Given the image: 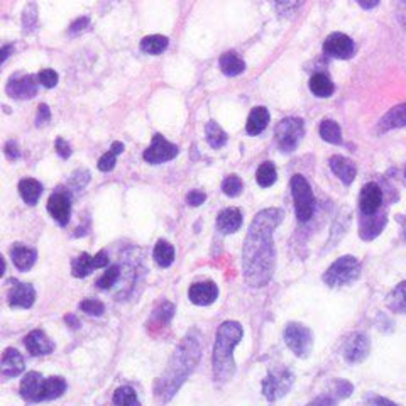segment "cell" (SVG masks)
Listing matches in <instances>:
<instances>
[{"mask_svg":"<svg viewBox=\"0 0 406 406\" xmlns=\"http://www.w3.org/2000/svg\"><path fill=\"white\" fill-rule=\"evenodd\" d=\"M222 191L227 196H231V198H234V196H239L242 191V180L237 175L227 176L222 183Z\"/></svg>","mask_w":406,"mask_h":406,"instance_id":"obj_38","label":"cell"},{"mask_svg":"<svg viewBox=\"0 0 406 406\" xmlns=\"http://www.w3.org/2000/svg\"><path fill=\"white\" fill-rule=\"evenodd\" d=\"M176 154H178V147L166 141L161 134H156L151 146L144 151V159L151 165H161L175 159Z\"/></svg>","mask_w":406,"mask_h":406,"instance_id":"obj_9","label":"cell"},{"mask_svg":"<svg viewBox=\"0 0 406 406\" xmlns=\"http://www.w3.org/2000/svg\"><path fill=\"white\" fill-rule=\"evenodd\" d=\"M369 347H371V344H369L367 335L354 334L347 339L346 346H344V358L349 364L363 363L367 358Z\"/></svg>","mask_w":406,"mask_h":406,"instance_id":"obj_12","label":"cell"},{"mask_svg":"<svg viewBox=\"0 0 406 406\" xmlns=\"http://www.w3.org/2000/svg\"><path fill=\"white\" fill-rule=\"evenodd\" d=\"M188 297H190V302L195 303V305L208 306L219 298V288H217L213 281L195 283L188 290Z\"/></svg>","mask_w":406,"mask_h":406,"instance_id":"obj_14","label":"cell"},{"mask_svg":"<svg viewBox=\"0 0 406 406\" xmlns=\"http://www.w3.org/2000/svg\"><path fill=\"white\" fill-rule=\"evenodd\" d=\"M291 384H293V374L288 369H274L262 381V393L268 400L274 401L285 396L290 391Z\"/></svg>","mask_w":406,"mask_h":406,"instance_id":"obj_7","label":"cell"},{"mask_svg":"<svg viewBox=\"0 0 406 406\" xmlns=\"http://www.w3.org/2000/svg\"><path fill=\"white\" fill-rule=\"evenodd\" d=\"M67 391V381L61 376L48 377L44 383V400H55Z\"/></svg>","mask_w":406,"mask_h":406,"instance_id":"obj_34","label":"cell"},{"mask_svg":"<svg viewBox=\"0 0 406 406\" xmlns=\"http://www.w3.org/2000/svg\"><path fill=\"white\" fill-rule=\"evenodd\" d=\"M283 220L280 208H266L254 217L244 244V276L254 288L268 285L274 269L273 232Z\"/></svg>","mask_w":406,"mask_h":406,"instance_id":"obj_1","label":"cell"},{"mask_svg":"<svg viewBox=\"0 0 406 406\" xmlns=\"http://www.w3.org/2000/svg\"><path fill=\"white\" fill-rule=\"evenodd\" d=\"M323 53L335 60H349L354 56L356 44L344 32H334L323 43Z\"/></svg>","mask_w":406,"mask_h":406,"instance_id":"obj_8","label":"cell"},{"mask_svg":"<svg viewBox=\"0 0 406 406\" xmlns=\"http://www.w3.org/2000/svg\"><path fill=\"white\" fill-rule=\"evenodd\" d=\"M401 18L406 19V0H401Z\"/></svg>","mask_w":406,"mask_h":406,"instance_id":"obj_56","label":"cell"},{"mask_svg":"<svg viewBox=\"0 0 406 406\" xmlns=\"http://www.w3.org/2000/svg\"><path fill=\"white\" fill-rule=\"evenodd\" d=\"M384 224H386V217L384 215H371V217H363V222H360V237L366 241L374 239L376 236H379L383 231Z\"/></svg>","mask_w":406,"mask_h":406,"instance_id":"obj_25","label":"cell"},{"mask_svg":"<svg viewBox=\"0 0 406 406\" xmlns=\"http://www.w3.org/2000/svg\"><path fill=\"white\" fill-rule=\"evenodd\" d=\"M88 22L90 20L87 18H80L78 20H75V22L72 24V27H69V31L72 32H80V31H83L85 27L88 26Z\"/></svg>","mask_w":406,"mask_h":406,"instance_id":"obj_50","label":"cell"},{"mask_svg":"<svg viewBox=\"0 0 406 406\" xmlns=\"http://www.w3.org/2000/svg\"><path fill=\"white\" fill-rule=\"evenodd\" d=\"M154 261L159 268H170L175 261V248L168 241H158L154 248Z\"/></svg>","mask_w":406,"mask_h":406,"instance_id":"obj_28","label":"cell"},{"mask_svg":"<svg viewBox=\"0 0 406 406\" xmlns=\"http://www.w3.org/2000/svg\"><path fill=\"white\" fill-rule=\"evenodd\" d=\"M285 342L295 356L306 358L313 346V337H311L310 329H306L302 323H290L285 330Z\"/></svg>","mask_w":406,"mask_h":406,"instance_id":"obj_6","label":"cell"},{"mask_svg":"<svg viewBox=\"0 0 406 406\" xmlns=\"http://www.w3.org/2000/svg\"><path fill=\"white\" fill-rule=\"evenodd\" d=\"M110 149H112L114 153H116V154H122V153H124V149H126V147H124V144H122V142L116 141V142H114L112 146H110Z\"/></svg>","mask_w":406,"mask_h":406,"instance_id":"obj_55","label":"cell"},{"mask_svg":"<svg viewBox=\"0 0 406 406\" xmlns=\"http://www.w3.org/2000/svg\"><path fill=\"white\" fill-rule=\"evenodd\" d=\"M55 147H56V153L60 154V158H63V159H68L69 156H72V146L68 144L67 141H65V139H56V144H55Z\"/></svg>","mask_w":406,"mask_h":406,"instance_id":"obj_48","label":"cell"},{"mask_svg":"<svg viewBox=\"0 0 406 406\" xmlns=\"http://www.w3.org/2000/svg\"><path fill=\"white\" fill-rule=\"evenodd\" d=\"M119 274H121V271H119V266H109L104 274H102L100 278H98L97 281V286L100 290H109L112 288L114 285H116L117 280H119Z\"/></svg>","mask_w":406,"mask_h":406,"instance_id":"obj_37","label":"cell"},{"mask_svg":"<svg viewBox=\"0 0 406 406\" xmlns=\"http://www.w3.org/2000/svg\"><path fill=\"white\" fill-rule=\"evenodd\" d=\"M291 195H293V202H295V213H297V219L300 220L302 224L309 222L311 220L315 213V195L311 191L310 183L306 182L305 176L302 175H295L291 178Z\"/></svg>","mask_w":406,"mask_h":406,"instance_id":"obj_3","label":"cell"},{"mask_svg":"<svg viewBox=\"0 0 406 406\" xmlns=\"http://www.w3.org/2000/svg\"><path fill=\"white\" fill-rule=\"evenodd\" d=\"M114 403L116 405H129V406H137L139 400L135 391L130 386H122L114 393Z\"/></svg>","mask_w":406,"mask_h":406,"instance_id":"obj_36","label":"cell"},{"mask_svg":"<svg viewBox=\"0 0 406 406\" xmlns=\"http://www.w3.org/2000/svg\"><path fill=\"white\" fill-rule=\"evenodd\" d=\"M49 121H51V110H49V107L46 104L39 105L38 107V117H36V126L38 127L46 126Z\"/></svg>","mask_w":406,"mask_h":406,"instance_id":"obj_45","label":"cell"},{"mask_svg":"<svg viewBox=\"0 0 406 406\" xmlns=\"http://www.w3.org/2000/svg\"><path fill=\"white\" fill-rule=\"evenodd\" d=\"M386 305L391 311L406 313V281L400 283V285L388 295Z\"/></svg>","mask_w":406,"mask_h":406,"instance_id":"obj_29","label":"cell"},{"mask_svg":"<svg viewBox=\"0 0 406 406\" xmlns=\"http://www.w3.org/2000/svg\"><path fill=\"white\" fill-rule=\"evenodd\" d=\"M244 330L241 323L224 322L217 332L215 346H213V374L220 383H225L236 372L234 363V349L241 342Z\"/></svg>","mask_w":406,"mask_h":406,"instance_id":"obj_2","label":"cell"},{"mask_svg":"<svg viewBox=\"0 0 406 406\" xmlns=\"http://www.w3.org/2000/svg\"><path fill=\"white\" fill-rule=\"evenodd\" d=\"M352 384L351 383H347V381H344V379H339V381H335V388H334V393L337 395L339 398H346L349 396L352 393Z\"/></svg>","mask_w":406,"mask_h":406,"instance_id":"obj_46","label":"cell"},{"mask_svg":"<svg viewBox=\"0 0 406 406\" xmlns=\"http://www.w3.org/2000/svg\"><path fill=\"white\" fill-rule=\"evenodd\" d=\"M93 269H97L95 259H93V256H90V254L87 252L80 254V256H78L72 264L73 276L75 278H87Z\"/></svg>","mask_w":406,"mask_h":406,"instance_id":"obj_30","label":"cell"},{"mask_svg":"<svg viewBox=\"0 0 406 406\" xmlns=\"http://www.w3.org/2000/svg\"><path fill=\"white\" fill-rule=\"evenodd\" d=\"M24 344H26L27 352L31 356H46L55 351V344L43 330H32L31 334L26 335Z\"/></svg>","mask_w":406,"mask_h":406,"instance_id":"obj_17","label":"cell"},{"mask_svg":"<svg viewBox=\"0 0 406 406\" xmlns=\"http://www.w3.org/2000/svg\"><path fill=\"white\" fill-rule=\"evenodd\" d=\"M205 135H207L208 144H210L213 149H219V147L225 146V142H227V134L224 133L222 127L213 121L208 122L207 127H205Z\"/></svg>","mask_w":406,"mask_h":406,"instance_id":"obj_33","label":"cell"},{"mask_svg":"<svg viewBox=\"0 0 406 406\" xmlns=\"http://www.w3.org/2000/svg\"><path fill=\"white\" fill-rule=\"evenodd\" d=\"M403 236H405V239H406V220H403Z\"/></svg>","mask_w":406,"mask_h":406,"instance_id":"obj_57","label":"cell"},{"mask_svg":"<svg viewBox=\"0 0 406 406\" xmlns=\"http://www.w3.org/2000/svg\"><path fill=\"white\" fill-rule=\"evenodd\" d=\"M19 194L27 205H36L43 195V184L34 178H26L19 183Z\"/></svg>","mask_w":406,"mask_h":406,"instance_id":"obj_26","label":"cell"},{"mask_svg":"<svg viewBox=\"0 0 406 406\" xmlns=\"http://www.w3.org/2000/svg\"><path fill=\"white\" fill-rule=\"evenodd\" d=\"M276 180H278L276 166H274L271 161H264L259 168H257L256 182H257V184H259L261 188L273 187V184L276 183Z\"/></svg>","mask_w":406,"mask_h":406,"instance_id":"obj_31","label":"cell"},{"mask_svg":"<svg viewBox=\"0 0 406 406\" xmlns=\"http://www.w3.org/2000/svg\"><path fill=\"white\" fill-rule=\"evenodd\" d=\"M242 213L237 208H225L217 219V227L222 234H234L241 229Z\"/></svg>","mask_w":406,"mask_h":406,"instance_id":"obj_22","label":"cell"},{"mask_svg":"<svg viewBox=\"0 0 406 406\" xmlns=\"http://www.w3.org/2000/svg\"><path fill=\"white\" fill-rule=\"evenodd\" d=\"M205 200H207V195L200 190H194L187 195V202L188 205H191V207H198V205H202Z\"/></svg>","mask_w":406,"mask_h":406,"instance_id":"obj_47","label":"cell"},{"mask_svg":"<svg viewBox=\"0 0 406 406\" xmlns=\"http://www.w3.org/2000/svg\"><path fill=\"white\" fill-rule=\"evenodd\" d=\"M379 2H381V0H358L359 6L363 7V9H366V11L374 9V7L379 6Z\"/></svg>","mask_w":406,"mask_h":406,"instance_id":"obj_51","label":"cell"},{"mask_svg":"<svg viewBox=\"0 0 406 406\" xmlns=\"http://www.w3.org/2000/svg\"><path fill=\"white\" fill-rule=\"evenodd\" d=\"M80 310L85 311L87 315H93V317H100V315H104L105 306H104V303H102V302L93 300V298H88V300H83V302L80 303Z\"/></svg>","mask_w":406,"mask_h":406,"instance_id":"obj_39","label":"cell"},{"mask_svg":"<svg viewBox=\"0 0 406 406\" xmlns=\"http://www.w3.org/2000/svg\"><path fill=\"white\" fill-rule=\"evenodd\" d=\"M36 20H38V14H36V6L34 4H31V6H27L26 11H24V18H22L24 29L31 31L32 27L36 26Z\"/></svg>","mask_w":406,"mask_h":406,"instance_id":"obj_44","label":"cell"},{"mask_svg":"<svg viewBox=\"0 0 406 406\" xmlns=\"http://www.w3.org/2000/svg\"><path fill=\"white\" fill-rule=\"evenodd\" d=\"M369 403H374V405H395L393 401L389 400H384V398H369Z\"/></svg>","mask_w":406,"mask_h":406,"instance_id":"obj_53","label":"cell"},{"mask_svg":"<svg viewBox=\"0 0 406 406\" xmlns=\"http://www.w3.org/2000/svg\"><path fill=\"white\" fill-rule=\"evenodd\" d=\"M0 371L6 377H15L24 371V359L18 349H7L2 356Z\"/></svg>","mask_w":406,"mask_h":406,"instance_id":"obj_19","label":"cell"},{"mask_svg":"<svg viewBox=\"0 0 406 406\" xmlns=\"http://www.w3.org/2000/svg\"><path fill=\"white\" fill-rule=\"evenodd\" d=\"M166 48H168V38H165V36L159 34L147 36V38L141 41V49L147 53V55H161Z\"/></svg>","mask_w":406,"mask_h":406,"instance_id":"obj_35","label":"cell"},{"mask_svg":"<svg viewBox=\"0 0 406 406\" xmlns=\"http://www.w3.org/2000/svg\"><path fill=\"white\" fill-rule=\"evenodd\" d=\"M12 51H14V46H9V44L2 48V51H0V55H2V63H4V61H6L7 58H9V55H11Z\"/></svg>","mask_w":406,"mask_h":406,"instance_id":"obj_54","label":"cell"},{"mask_svg":"<svg viewBox=\"0 0 406 406\" xmlns=\"http://www.w3.org/2000/svg\"><path fill=\"white\" fill-rule=\"evenodd\" d=\"M36 300V291L29 283L14 281L9 291V305L12 309H31Z\"/></svg>","mask_w":406,"mask_h":406,"instance_id":"obj_15","label":"cell"},{"mask_svg":"<svg viewBox=\"0 0 406 406\" xmlns=\"http://www.w3.org/2000/svg\"><path fill=\"white\" fill-rule=\"evenodd\" d=\"M48 212L61 227H65L69 222V217H72V196H69L68 190L58 188L55 194L49 196Z\"/></svg>","mask_w":406,"mask_h":406,"instance_id":"obj_10","label":"cell"},{"mask_svg":"<svg viewBox=\"0 0 406 406\" xmlns=\"http://www.w3.org/2000/svg\"><path fill=\"white\" fill-rule=\"evenodd\" d=\"M360 274V262L354 256L339 257L323 274V281L329 286H344L356 281Z\"/></svg>","mask_w":406,"mask_h":406,"instance_id":"obj_4","label":"cell"},{"mask_svg":"<svg viewBox=\"0 0 406 406\" xmlns=\"http://www.w3.org/2000/svg\"><path fill=\"white\" fill-rule=\"evenodd\" d=\"M405 126H406V104L393 107V109L384 114L383 119L379 121L381 133H386V130H393Z\"/></svg>","mask_w":406,"mask_h":406,"instance_id":"obj_21","label":"cell"},{"mask_svg":"<svg viewBox=\"0 0 406 406\" xmlns=\"http://www.w3.org/2000/svg\"><path fill=\"white\" fill-rule=\"evenodd\" d=\"M90 182V173L87 170H76L75 173L69 176V187L73 190H83Z\"/></svg>","mask_w":406,"mask_h":406,"instance_id":"obj_40","label":"cell"},{"mask_svg":"<svg viewBox=\"0 0 406 406\" xmlns=\"http://www.w3.org/2000/svg\"><path fill=\"white\" fill-rule=\"evenodd\" d=\"M276 142L278 147L283 153H291L298 147L302 142L303 134H305V126H303L302 119L297 117H288L283 119L280 124L276 126Z\"/></svg>","mask_w":406,"mask_h":406,"instance_id":"obj_5","label":"cell"},{"mask_svg":"<svg viewBox=\"0 0 406 406\" xmlns=\"http://www.w3.org/2000/svg\"><path fill=\"white\" fill-rule=\"evenodd\" d=\"M269 122V112L266 107H256L252 112L249 114L248 124H245V130L249 135H259L262 130L268 127Z\"/></svg>","mask_w":406,"mask_h":406,"instance_id":"obj_23","label":"cell"},{"mask_svg":"<svg viewBox=\"0 0 406 406\" xmlns=\"http://www.w3.org/2000/svg\"><path fill=\"white\" fill-rule=\"evenodd\" d=\"M220 69H222L227 76H237L245 69V63L236 53H224V55L220 56Z\"/></svg>","mask_w":406,"mask_h":406,"instance_id":"obj_27","label":"cell"},{"mask_svg":"<svg viewBox=\"0 0 406 406\" xmlns=\"http://www.w3.org/2000/svg\"><path fill=\"white\" fill-rule=\"evenodd\" d=\"M44 379L39 372H27L20 381V396L27 401H44Z\"/></svg>","mask_w":406,"mask_h":406,"instance_id":"obj_13","label":"cell"},{"mask_svg":"<svg viewBox=\"0 0 406 406\" xmlns=\"http://www.w3.org/2000/svg\"><path fill=\"white\" fill-rule=\"evenodd\" d=\"M310 90L315 97L329 98L335 92V85L325 73H315L310 78Z\"/></svg>","mask_w":406,"mask_h":406,"instance_id":"obj_24","label":"cell"},{"mask_svg":"<svg viewBox=\"0 0 406 406\" xmlns=\"http://www.w3.org/2000/svg\"><path fill=\"white\" fill-rule=\"evenodd\" d=\"M330 170L334 171V175L342 182L344 184H351L356 180L358 175V168L351 159L344 158V156H332L330 161Z\"/></svg>","mask_w":406,"mask_h":406,"instance_id":"obj_18","label":"cell"},{"mask_svg":"<svg viewBox=\"0 0 406 406\" xmlns=\"http://www.w3.org/2000/svg\"><path fill=\"white\" fill-rule=\"evenodd\" d=\"M4 153H6V156L9 159H19L20 158V151H19V146H18V142L15 141H9L6 144V149H4Z\"/></svg>","mask_w":406,"mask_h":406,"instance_id":"obj_49","label":"cell"},{"mask_svg":"<svg viewBox=\"0 0 406 406\" xmlns=\"http://www.w3.org/2000/svg\"><path fill=\"white\" fill-rule=\"evenodd\" d=\"M320 135H322L323 141L330 142V144H342V130L340 126L335 121H323L320 124Z\"/></svg>","mask_w":406,"mask_h":406,"instance_id":"obj_32","label":"cell"},{"mask_svg":"<svg viewBox=\"0 0 406 406\" xmlns=\"http://www.w3.org/2000/svg\"><path fill=\"white\" fill-rule=\"evenodd\" d=\"M117 156L114 153L112 149L109 151V153H105L104 156H102L100 159H98V170L100 171H104V173H109V171H112L114 170V166H116V161H117Z\"/></svg>","mask_w":406,"mask_h":406,"instance_id":"obj_43","label":"cell"},{"mask_svg":"<svg viewBox=\"0 0 406 406\" xmlns=\"http://www.w3.org/2000/svg\"><path fill=\"white\" fill-rule=\"evenodd\" d=\"M7 93H9L12 98H19V100L32 98L38 93V81H36V78L32 75L12 78L9 85H7Z\"/></svg>","mask_w":406,"mask_h":406,"instance_id":"obj_16","label":"cell"},{"mask_svg":"<svg viewBox=\"0 0 406 406\" xmlns=\"http://www.w3.org/2000/svg\"><path fill=\"white\" fill-rule=\"evenodd\" d=\"M39 83L46 88H53L58 85V73L55 69H43L38 75Z\"/></svg>","mask_w":406,"mask_h":406,"instance_id":"obj_42","label":"cell"},{"mask_svg":"<svg viewBox=\"0 0 406 406\" xmlns=\"http://www.w3.org/2000/svg\"><path fill=\"white\" fill-rule=\"evenodd\" d=\"M65 322H67L72 329H78V327H80V322H78L75 315H67V317H65Z\"/></svg>","mask_w":406,"mask_h":406,"instance_id":"obj_52","label":"cell"},{"mask_svg":"<svg viewBox=\"0 0 406 406\" xmlns=\"http://www.w3.org/2000/svg\"><path fill=\"white\" fill-rule=\"evenodd\" d=\"M305 4V0H276V9L281 15H290L298 11Z\"/></svg>","mask_w":406,"mask_h":406,"instance_id":"obj_41","label":"cell"},{"mask_svg":"<svg viewBox=\"0 0 406 406\" xmlns=\"http://www.w3.org/2000/svg\"><path fill=\"white\" fill-rule=\"evenodd\" d=\"M383 205V191L376 183L364 184L359 195V210L363 217L376 215Z\"/></svg>","mask_w":406,"mask_h":406,"instance_id":"obj_11","label":"cell"},{"mask_svg":"<svg viewBox=\"0 0 406 406\" xmlns=\"http://www.w3.org/2000/svg\"><path fill=\"white\" fill-rule=\"evenodd\" d=\"M11 256H12V262L15 264V268H18L19 271H27L34 266L38 254H36L34 249L26 248V245L14 244L11 249Z\"/></svg>","mask_w":406,"mask_h":406,"instance_id":"obj_20","label":"cell"}]
</instances>
